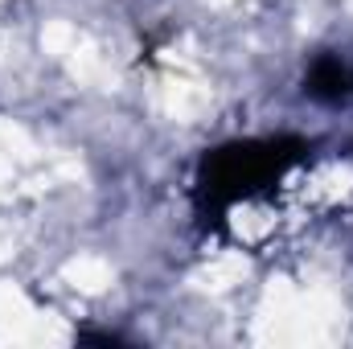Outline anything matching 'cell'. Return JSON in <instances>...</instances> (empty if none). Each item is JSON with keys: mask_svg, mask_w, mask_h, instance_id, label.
I'll use <instances>...</instances> for the list:
<instances>
[{"mask_svg": "<svg viewBox=\"0 0 353 349\" xmlns=\"http://www.w3.org/2000/svg\"><path fill=\"white\" fill-rule=\"evenodd\" d=\"M308 152H312V144L300 136L234 140V144L205 152V161L197 169V185H193L197 218L205 226H222L239 206L259 201L275 181L300 169Z\"/></svg>", "mask_w": 353, "mask_h": 349, "instance_id": "1", "label": "cell"}, {"mask_svg": "<svg viewBox=\"0 0 353 349\" xmlns=\"http://www.w3.org/2000/svg\"><path fill=\"white\" fill-rule=\"evenodd\" d=\"M304 94H312L316 103L353 99V62L341 58V54H321L304 74Z\"/></svg>", "mask_w": 353, "mask_h": 349, "instance_id": "2", "label": "cell"}]
</instances>
